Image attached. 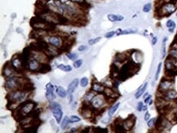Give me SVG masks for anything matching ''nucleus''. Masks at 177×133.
Masks as SVG:
<instances>
[{
	"label": "nucleus",
	"instance_id": "nucleus-1",
	"mask_svg": "<svg viewBox=\"0 0 177 133\" xmlns=\"http://www.w3.org/2000/svg\"><path fill=\"white\" fill-rule=\"evenodd\" d=\"M27 96V91L25 90H16L12 91H8L7 95V100L8 104L15 105L17 103H20L24 101Z\"/></svg>",
	"mask_w": 177,
	"mask_h": 133
},
{
	"label": "nucleus",
	"instance_id": "nucleus-2",
	"mask_svg": "<svg viewBox=\"0 0 177 133\" xmlns=\"http://www.w3.org/2000/svg\"><path fill=\"white\" fill-rule=\"evenodd\" d=\"M176 4L172 2L164 3L157 8V13L160 16H168L171 15L176 10Z\"/></svg>",
	"mask_w": 177,
	"mask_h": 133
},
{
	"label": "nucleus",
	"instance_id": "nucleus-3",
	"mask_svg": "<svg viewBox=\"0 0 177 133\" xmlns=\"http://www.w3.org/2000/svg\"><path fill=\"white\" fill-rule=\"evenodd\" d=\"M174 83H175V81L171 78H164L163 79H162L159 87H158V92L164 93L171 89H173Z\"/></svg>",
	"mask_w": 177,
	"mask_h": 133
},
{
	"label": "nucleus",
	"instance_id": "nucleus-4",
	"mask_svg": "<svg viewBox=\"0 0 177 133\" xmlns=\"http://www.w3.org/2000/svg\"><path fill=\"white\" fill-rule=\"evenodd\" d=\"M35 106L36 104L34 102L29 101L24 102L22 104H20L19 108H18V110H20V112H21V114H23V115L28 116L33 110H34Z\"/></svg>",
	"mask_w": 177,
	"mask_h": 133
},
{
	"label": "nucleus",
	"instance_id": "nucleus-5",
	"mask_svg": "<svg viewBox=\"0 0 177 133\" xmlns=\"http://www.w3.org/2000/svg\"><path fill=\"white\" fill-rule=\"evenodd\" d=\"M105 95L102 96L100 95V93H99V95H96L91 101V106L93 107V109L95 110H100L101 109L103 106L105 105Z\"/></svg>",
	"mask_w": 177,
	"mask_h": 133
},
{
	"label": "nucleus",
	"instance_id": "nucleus-6",
	"mask_svg": "<svg viewBox=\"0 0 177 133\" xmlns=\"http://www.w3.org/2000/svg\"><path fill=\"white\" fill-rule=\"evenodd\" d=\"M16 72H17V71H16V69L13 67V65H12V62H11V61H8V62L4 65V68H3L2 75H3L5 78H8L15 76Z\"/></svg>",
	"mask_w": 177,
	"mask_h": 133
},
{
	"label": "nucleus",
	"instance_id": "nucleus-7",
	"mask_svg": "<svg viewBox=\"0 0 177 133\" xmlns=\"http://www.w3.org/2000/svg\"><path fill=\"white\" fill-rule=\"evenodd\" d=\"M11 62L17 72H20V71L23 70V69H25L24 66L23 59H22L21 54H16V55L13 56L12 60H11Z\"/></svg>",
	"mask_w": 177,
	"mask_h": 133
},
{
	"label": "nucleus",
	"instance_id": "nucleus-8",
	"mask_svg": "<svg viewBox=\"0 0 177 133\" xmlns=\"http://www.w3.org/2000/svg\"><path fill=\"white\" fill-rule=\"evenodd\" d=\"M62 39H61V37H60V36L51 35L49 36L47 38V42H48V43H50L51 46H53V47L60 48V47L63 46Z\"/></svg>",
	"mask_w": 177,
	"mask_h": 133
},
{
	"label": "nucleus",
	"instance_id": "nucleus-9",
	"mask_svg": "<svg viewBox=\"0 0 177 133\" xmlns=\"http://www.w3.org/2000/svg\"><path fill=\"white\" fill-rule=\"evenodd\" d=\"M40 66H41V64L39 61L33 57H31L28 61L27 69L31 72H39Z\"/></svg>",
	"mask_w": 177,
	"mask_h": 133
},
{
	"label": "nucleus",
	"instance_id": "nucleus-10",
	"mask_svg": "<svg viewBox=\"0 0 177 133\" xmlns=\"http://www.w3.org/2000/svg\"><path fill=\"white\" fill-rule=\"evenodd\" d=\"M136 123V117L134 115H131L129 117L123 120V127L126 131H130L133 128Z\"/></svg>",
	"mask_w": 177,
	"mask_h": 133
},
{
	"label": "nucleus",
	"instance_id": "nucleus-11",
	"mask_svg": "<svg viewBox=\"0 0 177 133\" xmlns=\"http://www.w3.org/2000/svg\"><path fill=\"white\" fill-rule=\"evenodd\" d=\"M46 97L47 101H52L53 100H55V95L54 93V86L51 83H47L46 86Z\"/></svg>",
	"mask_w": 177,
	"mask_h": 133
},
{
	"label": "nucleus",
	"instance_id": "nucleus-12",
	"mask_svg": "<svg viewBox=\"0 0 177 133\" xmlns=\"http://www.w3.org/2000/svg\"><path fill=\"white\" fill-rule=\"evenodd\" d=\"M162 97L164 98L166 101H174L177 98V91L173 89H171L164 93H162Z\"/></svg>",
	"mask_w": 177,
	"mask_h": 133
},
{
	"label": "nucleus",
	"instance_id": "nucleus-13",
	"mask_svg": "<svg viewBox=\"0 0 177 133\" xmlns=\"http://www.w3.org/2000/svg\"><path fill=\"white\" fill-rule=\"evenodd\" d=\"M51 112H52L53 116L55 117L56 122L58 123H60V121H61V119H62V118H63V112L61 110V107L60 106H57L55 108H53V109H51Z\"/></svg>",
	"mask_w": 177,
	"mask_h": 133
},
{
	"label": "nucleus",
	"instance_id": "nucleus-14",
	"mask_svg": "<svg viewBox=\"0 0 177 133\" xmlns=\"http://www.w3.org/2000/svg\"><path fill=\"white\" fill-rule=\"evenodd\" d=\"M105 87L104 84L102 83H100V82H92V85H91V89L96 91V93H103L104 90H105Z\"/></svg>",
	"mask_w": 177,
	"mask_h": 133
},
{
	"label": "nucleus",
	"instance_id": "nucleus-15",
	"mask_svg": "<svg viewBox=\"0 0 177 133\" xmlns=\"http://www.w3.org/2000/svg\"><path fill=\"white\" fill-rule=\"evenodd\" d=\"M79 80L78 78L74 79V80L70 83L69 87H68V93H72V94H73L74 91V90L77 88V87L79 85Z\"/></svg>",
	"mask_w": 177,
	"mask_h": 133
},
{
	"label": "nucleus",
	"instance_id": "nucleus-16",
	"mask_svg": "<svg viewBox=\"0 0 177 133\" xmlns=\"http://www.w3.org/2000/svg\"><path fill=\"white\" fill-rule=\"evenodd\" d=\"M96 96V92L94 91L92 89H91L89 91H87V93L84 96V101H86L87 103H90L91 101V100L93 99Z\"/></svg>",
	"mask_w": 177,
	"mask_h": 133
},
{
	"label": "nucleus",
	"instance_id": "nucleus-17",
	"mask_svg": "<svg viewBox=\"0 0 177 133\" xmlns=\"http://www.w3.org/2000/svg\"><path fill=\"white\" fill-rule=\"evenodd\" d=\"M49 71H51L50 65H48L47 63L41 64V66H40L39 70V72L40 74H46V73H48Z\"/></svg>",
	"mask_w": 177,
	"mask_h": 133
},
{
	"label": "nucleus",
	"instance_id": "nucleus-18",
	"mask_svg": "<svg viewBox=\"0 0 177 133\" xmlns=\"http://www.w3.org/2000/svg\"><path fill=\"white\" fill-rule=\"evenodd\" d=\"M147 85H148V83L145 82L144 85H142L141 87H139V89L136 91V93L135 94V97L136 98V99L140 97L142 95L144 94V92L145 91L146 88H147Z\"/></svg>",
	"mask_w": 177,
	"mask_h": 133
},
{
	"label": "nucleus",
	"instance_id": "nucleus-19",
	"mask_svg": "<svg viewBox=\"0 0 177 133\" xmlns=\"http://www.w3.org/2000/svg\"><path fill=\"white\" fill-rule=\"evenodd\" d=\"M55 92H56V94L58 95L60 97H66L67 91L62 87H55Z\"/></svg>",
	"mask_w": 177,
	"mask_h": 133
},
{
	"label": "nucleus",
	"instance_id": "nucleus-20",
	"mask_svg": "<svg viewBox=\"0 0 177 133\" xmlns=\"http://www.w3.org/2000/svg\"><path fill=\"white\" fill-rule=\"evenodd\" d=\"M108 19L110 20L112 22H115V21H122L124 19V17L122 16H119V15H114V14H109L108 15Z\"/></svg>",
	"mask_w": 177,
	"mask_h": 133
},
{
	"label": "nucleus",
	"instance_id": "nucleus-21",
	"mask_svg": "<svg viewBox=\"0 0 177 133\" xmlns=\"http://www.w3.org/2000/svg\"><path fill=\"white\" fill-rule=\"evenodd\" d=\"M119 106H120V103L118 102V103H116L115 105H114V106H112L110 109L109 110V113H108V114H109V116H110V117L113 116V115L115 114V112L117 111V110L118 109Z\"/></svg>",
	"mask_w": 177,
	"mask_h": 133
},
{
	"label": "nucleus",
	"instance_id": "nucleus-22",
	"mask_svg": "<svg viewBox=\"0 0 177 133\" xmlns=\"http://www.w3.org/2000/svg\"><path fill=\"white\" fill-rule=\"evenodd\" d=\"M176 23L174 22L172 20H167V22H166V27L168 28V30H169V31L171 33H172L174 31V30H175V28H176Z\"/></svg>",
	"mask_w": 177,
	"mask_h": 133
},
{
	"label": "nucleus",
	"instance_id": "nucleus-23",
	"mask_svg": "<svg viewBox=\"0 0 177 133\" xmlns=\"http://www.w3.org/2000/svg\"><path fill=\"white\" fill-rule=\"evenodd\" d=\"M58 69H60V70L65 71V72H70L72 70V67L70 65H63V64H60L57 66Z\"/></svg>",
	"mask_w": 177,
	"mask_h": 133
},
{
	"label": "nucleus",
	"instance_id": "nucleus-24",
	"mask_svg": "<svg viewBox=\"0 0 177 133\" xmlns=\"http://www.w3.org/2000/svg\"><path fill=\"white\" fill-rule=\"evenodd\" d=\"M70 122V118L68 117H65V118L63 119V122H61V125H60V127H61V128L63 130H65V128H66L67 127H68V125H69V123Z\"/></svg>",
	"mask_w": 177,
	"mask_h": 133
},
{
	"label": "nucleus",
	"instance_id": "nucleus-25",
	"mask_svg": "<svg viewBox=\"0 0 177 133\" xmlns=\"http://www.w3.org/2000/svg\"><path fill=\"white\" fill-rule=\"evenodd\" d=\"M136 33V30H131V29H129V30H122V31L119 33L118 35H123V34H135Z\"/></svg>",
	"mask_w": 177,
	"mask_h": 133
},
{
	"label": "nucleus",
	"instance_id": "nucleus-26",
	"mask_svg": "<svg viewBox=\"0 0 177 133\" xmlns=\"http://www.w3.org/2000/svg\"><path fill=\"white\" fill-rule=\"evenodd\" d=\"M166 38H164L163 39V43H162V58H164L166 56Z\"/></svg>",
	"mask_w": 177,
	"mask_h": 133
},
{
	"label": "nucleus",
	"instance_id": "nucleus-27",
	"mask_svg": "<svg viewBox=\"0 0 177 133\" xmlns=\"http://www.w3.org/2000/svg\"><path fill=\"white\" fill-rule=\"evenodd\" d=\"M93 132L95 133H107L108 129L106 128H102V127H94L93 128Z\"/></svg>",
	"mask_w": 177,
	"mask_h": 133
},
{
	"label": "nucleus",
	"instance_id": "nucleus-28",
	"mask_svg": "<svg viewBox=\"0 0 177 133\" xmlns=\"http://www.w3.org/2000/svg\"><path fill=\"white\" fill-rule=\"evenodd\" d=\"M88 84V78H86V77H83V78H81L80 80V86L82 87H86Z\"/></svg>",
	"mask_w": 177,
	"mask_h": 133
},
{
	"label": "nucleus",
	"instance_id": "nucleus-29",
	"mask_svg": "<svg viewBox=\"0 0 177 133\" xmlns=\"http://www.w3.org/2000/svg\"><path fill=\"white\" fill-rule=\"evenodd\" d=\"M101 39V37H97V38H96V39H91L88 40V43H89V45H94L96 43H97Z\"/></svg>",
	"mask_w": 177,
	"mask_h": 133
},
{
	"label": "nucleus",
	"instance_id": "nucleus-30",
	"mask_svg": "<svg viewBox=\"0 0 177 133\" xmlns=\"http://www.w3.org/2000/svg\"><path fill=\"white\" fill-rule=\"evenodd\" d=\"M162 64L161 62L158 64V66H157V72H156V75H155V80H157L158 79V77H159V75L161 73V70H162Z\"/></svg>",
	"mask_w": 177,
	"mask_h": 133
},
{
	"label": "nucleus",
	"instance_id": "nucleus-31",
	"mask_svg": "<svg viewBox=\"0 0 177 133\" xmlns=\"http://www.w3.org/2000/svg\"><path fill=\"white\" fill-rule=\"evenodd\" d=\"M81 120L80 119V118L78 117V116H76V115H72L70 117V122H78Z\"/></svg>",
	"mask_w": 177,
	"mask_h": 133
},
{
	"label": "nucleus",
	"instance_id": "nucleus-32",
	"mask_svg": "<svg viewBox=\"0 0 177 133\" xmlns=\"http://www.w3.org/2000/svg\"><path fill=\"white\" fill-rule=\"evenodd\" d=\"M78 56H78V54H76V53H67V57L69 59H70L71 61H75Z\"/></svg>",
	"mask_w": 177,
	"mask_h": 133
},
{
	"label": "nucleus",
	"instance_id": "nucleus-33",
	"mask_svg": "<svg viewBox=\"0 0 177 133\" xmlns=\"http://www.w3.org/2000/svg\"><path fill=\"white\" fill-rule=\"evenodd\" d=\"M82 65H83V61L82 60H77L74 63V67L76 68V69H78V68H80V67L82 66Z\"/></svg>",
	"mask_w": 177,
	"mask_h": 133
},
{
	"label": "nucleus",
	"instance_id": "nucleus-34",
	"mask_svg": "<svg viewBox=\"0 0 177 133\" xmlns=\"http://www.w3.org/2000/svg\"><path fill=\"white\" fill-rule=\"evenodd\" d=\"M151 8H152V4H146L143 8V11H144V12H149L151 10Z\"/></svg>",
	"mask_w": 177,
	"mask_h": 133
},
{
	"label": "nucleus",
	"instance_id": "nucleus-35",
	"mask_svg": "<svg viewBox=\"0 0 177 133\" xmlns=\"http://www.w3.org/2000/svg\"><path fill=\"white\" fill-rule=\"evenodd\" d=\"M156 120H157V118H151L150 119L149 121H148V123H147V125L149 127H154L155 125V123H156Z\"/></svg>",
	"mask_w": 177,
	"mask_h": 133
},
{
	"label": "nucleus",
	"instance_id": "nucleus-36",
	"mask_svg": "<svg viewBox=\"0 0 177 133\" xmlns=\"http://www.w3.org/2000/svg\"><path fill=\"white\" fill-rule=\"evenodd\" d=\"M70 2L74 3V4H79V5H84L86 4L85 0H70Z\"/></svg>",
	"mask_w": 177,
	"mask_h": 133
},
{
	"label": "nucleus",
	"instance_id": "nucleus-37",
	"mask_svg": "<svg viewBox=\"0 0 177 133\" xmlns=\"http://www.w3.org/2000/svg\"><path fill=\"white\" fill-rule=\"evenodd\" d=\"M116 34V31H110V32H108L107 34H105V38L106 39H110V38H112L113 36H114Z\"/></svg>",
	"mask_w": 177,
	"mask_h": 133
},
{
	"label": "nucleus",
	"instance_id": "nucleus-38",
	"mask_svg": "<svg viewBox=\"0 0 177 133\" xmlns=\"http://www.w3.org/2000/svg\"><path fill=\"white\" fill-rule=\"evenodd\" d=\"M143 107H144V104L143 102H139L138 103V106H137V110L138 111H142L143 110Z\"/></svg>",
	"mask_w": 177,
	"mask_h": 133
},
{
	"label": "nucleus",
	"instance_id": "nucleus-39",
	"mask_svg": "<svg viewBox=\"0 0 177 133\" xmlns=\"http://www.w3.org/2000/svg\"><path fill=\"white\" fill-rule=\"evenodd\" d=\"M87 46H85V45H81V46L79 47V51H84L85 50H87Z\"/></svg>",
	"mask_w": 177,
	"mask_h": 133
},
{
	"label": "nucleus",
	"instance_id": "nucleus-40",
	"mask_svg": "<svg viewBox=\"0 0 177 133\" xmlns=\"http://www.w3.org/2000/svg\"><path fill=\"white\" fill-rule=\"evenodd\" d=\"M150 113H149V112H146L145 115V120L148 122L149 120H150Z\"/></svg>",
	"mask_w": 177,
	"mask_h": 133
},
{
	"label": "nucleus",
	"instance_id": "nucleus-41",
	"mask_svg": "<svg viewBox=\"0 0 177 133\" xmlns=\"http://www.w3.org/2000/svg\"><path fill=\"white\" fill-rule=\"evenodd\" d=\"M57 1H59L60 3H63L65 4H70V0H57Z\"/></svg>",
	"mask_w": 177,
	"mask_h": 133
},
{
	"label": "nucleus",
	"instance_id": "nucleus-42",
	"mask_svg": "<svg viewBox=\"0 0 177 133\" xmlns=\"http://www.w3.org/2000/svg\"><path fill=\"white\" fill-rule=\"evenodd\" d=\"M151 97H152V96H151L150 95H149V96H148V97L145 99V102L146 104H149V102L151 101Z\"/></svg>",
	"mask_w": 177,
	"mask_h": 133
},
{
	"label": "nucleus",
	"instance_id": "nucleus-43",
	"mask_svg": "<svg viewBox=\"0 0 177 133\" xmlns=\"http://www.w3.org/2000/svg\"><path fill=\"white\" fill-rule=\"evenodd\" d=\"M68 98H69V102L72 103V101H73V95H72V93H69Z\"/></svg>",
	"mask_w": 177,
	"mask_h": 133
},
{
	"label": "nucleus",
	"instance_id": "nucleus-44",
	"mask_svg": "<svg viewBox=\"0 0 177 133\" xmlns=\"http://www.w3.org/2000/svg\"><path fill=\"white\" fill-rule=\"evenodd\" d=\"M157 37H154V38H153V40H152V44H153V45H155L156 43H157Z\"/></svg>",
	"mask_w": 177,
	"mask_h": 133
},
{
	"label": "nucleus",
	"instance_id": "nucleus-45",
	"mask_svg": "<svg viewBox=\"0 0 177 133\" xmlns=\"http://www.w3.org/2000/svg\"><path fill=\"white\" fill-rule=\"evenodd\" d=\"M77 132V128H72L70 130V132Z\"/></svg>",
	"mask_w": 177,
	"mask_h": 133
},
{
	"label": "nucleus",
	"instance_id": "nucleus-46",
	"mask_svg": "<svg viewBox=\"0 0 177 133\" xmlns=\"http://www.w3.org/2000/svg\"><path fill=\"white\" fill-rule=\"evenodd\" d=\"M147 110V106H144V107H143V110L145 111V110Z\"/></svg>",
	"mask_w": 177,
	"mask_h": 133
},
{
	"label": "nucleus",
	"instance_id": "nucleus-47",
	"mask_svg": "<svg viewBox=\"0 0 177 133\" xmlns=\"http://www.w3.org/2000/svg\"><path fill=\"white\" fill-rule=\"evenodd\" d=\"M176 6H177V0H176Z\"/></svg>",
	"mask_w": 177,
	"mask_h": 133
},
{
	"label": "nucleus",
	"instance_id": "nucleus-48",
	"mask_svg": "<svg viewBox=\"0 0 177 133\" xmlns=\"http://www.w3.org/2000/svg\"><path fill=\"white\" fill-rule=\"evenodd\" d=\"M171 1H176V0H171Z\"/></svg>",
	"mask_w": 177,
	"mask_h": 133
},
{
	"label": "nucleus",
	"instance_id": "nucleus-49",
	"mask_svg": "<svg viewBox=\"0 0 177 133\" xmlns=\"http://www.w3.org/2000/svg\"><path fill=\"white\" fill-rule=\"evenodd\" d=\"M176 16H177V13H176Z\"/></svg>",
	"mask_w": 177,
	"mask_h": 133
}]
</instances>
